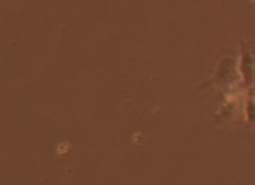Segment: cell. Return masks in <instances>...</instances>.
Returning a JSON list of instances; mask_svg holds the SVG:
<instances>
[{
	"instance_id": "cell-1",
	"label": "cell",
	"mask_w": 255,
	"mask_h": 185,
	"mask_svg": "<svg viewBox=\"0 0 255 185\" xmlns=\"http://www.w3.org/2000/svg\"><path fill=\"white\" fill-rule=\"evenodd\" d=\"M239 71L242 75L244 85L247 88H252L255 81V58L249 51V46L246 42H241V65H239Z\"/></svg>"
},
{
	"instance_id": "cell-3",
	"label": "cell",
	"mask_w": 255,
	"mask_h": 185,
	"mask_svg": "<svg viewBox=\"0 0 255 185\" xmlns=\"http://www.w3.org/2000/svg\"><path fill=\"white\" fill-rule=\"evenodd\" d=\"M251 92H252V94H254V97H255V86H254V88H252V91H251Z\"/></svg>"
},
{
	"instance_id": "cell-2",
	"label": "cell",
	"mask_w": 255,
	"mask_h": 185,
	"mask_svg": "<svg viewBox=\"0 0 255 185\" xmlns=\"http://www.w3.org/2000/svg\"><path fill=\"white\" fill-rule=\"evenodd\" d=\"M246 112H247V122L249 124H255V97L251 92L246 102Z\"/></svg>"
}]
</instances>
